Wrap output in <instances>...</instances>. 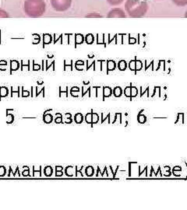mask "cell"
<instances>
[{"label":"cell","mask_w":187,"mask_h":210,"mask_svg":"<svg viewBox=\"0 0 187 210\" xmlns=\"http://www.w3.org/2000/svg\"><path fill=\"white\" fill-rule=\"evenodd\" d=\"M24 170H27V169H30V168H29V167H27V166H26V167H24Z\"/></svg>","instance_id":"ee69618b"},{"label":"cell","mask_w":187,"mask_h":210,"mask_svg":"<svg viewBox=\"0 0 187 210\" xmlns=\"http://www.w3.org/2000/svg\"><path fill=\"white\" fill-rule=\"evenodd\" d=\"M99 121V115L97 113L93 112L92 114V125L97 124Z\"/></svg>","instance_id":"44dd1931"},{"label":"cell","mask_w":187,"mask_h":210,"mask_svg":"<svg viewBox=\"0 0 187 210\" xmlns=\"http://www.w3.org/2000/svg\"><path fill=\"white\" fill-rule=\"evenodd\" d=\"M63 170V167L62 166H56L55 167V171H60Z\"/></svg>","instance_id":"74e56055"},{"label":"cell","mask_w":187,"mask_h":210,"mask_svg":"<svg viewBox=\"0 0 187 210\" xmlns=\"http://www.w3.org/2000/svg\"><path fill=\"white\" fill-rule=\"evenodd\" d=\"M30 96V92L29 91H24V90H23V91H22V97H27Z\"/></svg>","instance_id":"f1b7e54d"},{"label":"cell","mask_w":187,"mask_h":210,"mask_svg":"<svg viewBox=\"0 0 187 210\" xmlns=\"http://www.w3.org/2000/svg\"><path fill=\"white\" fill-rule=\"evenodd\" d=\"M137 120H138V121L140 124H144L146 121V116L144 115V114H139L138 116H137Z\"/></svg>","instance_id":"d6986e66"},{"label":"cell","mask_w":187,"mask_h":210,"mask_svg":"<svg viewBox=\"0 0 187 210\" xmlns=\"http://www.w3.org/2000/svg\"><path fill=\"white\" fill-rule=\"evenodd\" d=\"M41 166L39 167L38 169H36L35 167L34 166L33 167V177H35V176H38V177H41Z\"/></svg>","instance_id":"7c38bea8"},{"label":"cell","mask_w":187,"mask_h":210,"mask_svg":"<svg viewBox=\"0 0 187 210\" xmlns=\"http://www.w3.org/2000/svg\"><path fill=\"white\" fill-rule=\"evenodd\" d=\"M73 122V119L71 118H65V121H64V123L65 124H71Z\"/></svg>","instance_id":"d6a6232c"},{"label":"cell","mask_w":187,"mask_h":210,"mask_svg":"<svg viewBox=\"0 0 187 210\" xmlns=\"http://www.w3.org/2000/svg\"><path fill=\"white\" fill-rule=\"evenodd\" d=\"M51 5L55 11L65 12L70 8L72 0H51Z\"/></svg>","instance_id":"3957f363"},{"label":"cell","mask_w":187,"mask_h":210,"mask_svg":"<svg viewBox=\"0 0 187 210\" xmlns=\"http://www.w3.org/2000/svg\"><path fill=\"white\" fill-rule=\"evenodd\" d=\"M92 114H93V110H91V112H89L87 113L86 115H85V121L87 122V124H90L92 125Z\"/></svg>","instance_id":"5bb4252c"},{"label":"cell","mask_w":187,"mask_h":210,"mask_svg":"<svg viewBox=\"0 0 187 210\" xmlns=\"http://www.w3.org/2000/svg\"><path fill=\"white\" fill-rule=\"evenodd\" d=\"M6 174V168L4 166H0V177H4Z\"/></svg>","instance_id":"d4e9b609"},{"label":"cell","mask_w":187,"mask_h":210,"mask_svg":"<svg viewBox=\"0 0 187 210\" xmlns=\"http://www.w3.org/2000/svg\"><path fill=\"white\" fill-rule=\"evenodd\" d=\"M74 173L76 175V167L74 168L73 166H68L65 170V174L68 177H73L74 176Z\"/></svg>","instance_id":"5b68a950"},{"label":"cell","mask_w":187,"mask_h":210,"mask_svg":"<svg viewBox=\"0 0 187 210\" xmlns=\"http://www.w3.org/2000/svg\"><path fill=\"white\" fill-rule=\"evenodd\" d=\"M172 170H182V167L180 166H176V167H174Z\"/></svg>","instance_id":"f35d334b"},{"label":"cell","mask_w":187,"mask_h":210,"mask_svg":"<svg viewBox=\"0 0 187 210\" xmlns=\"http://www.w3.org/2000/svg\"><path fill=\"white\" fill-rule=\"evenodd\" d=\"M78 93H79L78 91H76V92H75V91H70L71 95H72L73 97H78V94H77Z\"/></svg>","instance_id":"d590c367"},{"label":"cell","mask_w":187,"mask_h":210,"mask_svg":"<svg viewBox=\"0 0 187 210\" xmlns=\"http://www.w3.org/2000/svg\"><path fill=\"white\" fill-rule=\"evenodd\" d=\"M31 1H43V0H31Z\"/></svg>","instance_id":"f6af8a7d"},{"label":"cell","mask_w":187,"mask_h":210,"mask_svg":"<svg viewBox=\"0 0 187 210\" xmlns=\"http://www.w3.org/2000/svg\"><path fill=\"white\" fill-rule=\"evenodd\" d=\"M55 115H56V118L55 119V122L56 124H61V123H63L62 114L56 113L55 114Z\"/></svg>","instance_id":"e0dca14e"},{"label":"cell","mask_w":187,"mask_h":210,"mask_svg":"<svg viewBox=\"0 0 187 210\" xmlns=\"http://www.w3.org/2000/svg\"><path fill=\"white\" fill-rule=\"evenodd\" d=\"M9 17V14L5 11L0 9V18H6Z\"/></svg>","instance_id":"484cf974"},{"label":"cell","mask_w":187,"mask_h":210,"mask_svg":"<svg viewBox=\"0 0 187 210\" xmlns=\"http://www.w3.org/2000/svg\"><path fill=\"white\" fill-rule=\"evenodd\" d=\"M141 66H142V64H141L140 62H137L136 63V69H140Z\"/></svg>","instance_id":"e575fe53"},{"label":"cell","mask_w":187,"mask_h":210,"mask_svg":"<svg viewBox=\"0 0 187 210\" xmlns=\"http://www.w3.org/2000/svg\"><path fill=\"white\" fill-rule=\"evenodd\" d=\"M43 121L46 124H50L53 121V116L51 114L46 113L43 115Z\"/></svg>","instance_id":"52a82bcc"},{"label":"cell","mask_w":187,"mask_h":210,"mask_svg":"<svg viewBox=\"0 0 187 210\" xmlns=\"http://www.w3.org/2000/svg\"><path fill=\"white\" fill-rule=\"evenodd\" d=\"M112 93H113V95H114L115 97H121V95H122V90L120 87L117 86V87H115V88L113 90Z\"/></svg>","instance_id":"4fadbf2b"},{"label":"cell","mask_w":187,"mask_h":210,"mask_svg":"<svg viewBox=\"0 0 187 210\" xmlns=\"http://www.w3.org/2000/svg\"><path fill=\"white\" fill-rule=\"evenodd\" d=\"M124 94L126 97H130V99H132L131 98V87L127 86L126 88H125Z\"/></svg>","instance_id":"603a6c76"},{"label":"cell","mask_w":187,"mask_h":210,"mask_svg":"<svg viewBox=\"0 0 187 210\" xmlns=\"http://www.w3.org/2000/svg\"><path fill=\"white\" fill-rule=\"evenodd\" d=\"M165 171H169V170H170V167H168V166H165Z\"/></svg>","instance_id":"7bdbcfd3"},{"label":"cell","mask_w":187,"mask_h":210,"mask_svg":"<svg viewBox=\"0 0 187 210\" xmlns=\"http://www.w3.org/2000/svg\"><path fill=\"white\" fill-rule=\"evenodd\" d=\"M14 121V115L13 114L6 113V123L7 124H12Z\"/></svg>","instance_id":"2e32d148"},{"label":"cell","mask_w":187,"mask_h":210,"mask_svg":"<svg viewBox=\"0 0 187 210\" xmlns=\"http://www.w3.org/2000/svg\"><path fill=\"white\" fill-rule=\"evenodd\" d=\"M125 9L129 16L139 18L146 13L148 10V4L140 0H127L125 4Z\"/></svg>","instance_id":"6da1fadb"},{"label":"cell","mask_w":187,"mask_h":210,"mask_svg":"<svg viewBox=\"0 0 187 210\" xmlns=\"http://www.w3.org/2000/svg\"><path fill=\"white\" fill-rule=\"evenodd\" d=\"M53 174V169L51 166H47L44 168V174L46 177H51Z\"/></svg>","instance_id":"30bf717a"},{"label":"cell","mask_w":187,"mask_h":210,"mask_svg":"<svg viewBox=\"0 0 187 210\" xmlns=\"http://www.w3.org/2000/svg\"><path fill=\"white\" fill-rule=\"evenodd\" d=\"M99 173H101L100 167H98V171H97V174H96V176H97V177H98V176H99Z\"/></svg>","instance_id":"b9f144b4"},{"label":"cell","mask_w":187,"mask_h":210,"mask_svg":"<svg viewBox=\"0 0 187 210\" xmlns=\"http://www.w3.org/2000/svg\"><path fill=\"white\" fill-rule=\"evenodd\" d=\"M84 116L81 113H76L74 116V121L76 124H81L83 121H84Z\"/></svg>","instance_id":"ba28073f"},{"label":"cell","mask_w":187,"mask_h":210,"mask_svg":"<svg viewBox=\"0 0 187 210\" xmlns=\"http://www.w3.org/2000/svg\"><path fill=\"white\" fill-rule=\"evenodd\" d=\"M65 115V117H66L65 118H71V117H72V115H71L70 113H66Z\"/></svg>","instance_id":"60d3db41"},{"label":"cell","mask_w":187,"mask_h":210,"mask_svg":"<svg viewBox=\"0 0 187 210\" xmlns=\"http://www.w3.org/2000/svg\"><path fill=\"white\" fill-rule=\"evenodd\" d=\"M185 16H186V17H187V11H186V15H185Z\"/></svg>","instance_id":"bcb514c9"},{"label":"cell","mask_w":187,"mask_h":210,"mask_svg":"<svg viewBox=\"0 0 187 210\" xmlns=\"http://www.w3.org/2000/svg\"><path fill=\"white\" fill-rule=\"evenodd\" d=\"M19 69V63L16 61H12L11 62V69L16 70Z\"/></svg>","instance_id":"cb8c5ba5"},{"label":"cell","mask_w":187,"mask_h":210,"mask_svg":"<svg viewBox=\"0 0 187 210\" xmlns=\"http://www.w3.org/2000/svg\"><path fill=\"white\" fill-rule=\"evenodd\" d=\"M94 40V38H93L92 35H88L87 38H86V41L87 43L88 44H91Z\"/></svg>","instance_id":"83f0119b"},{"label":"cell","mask_w":187,"mask_h":210,"mask_svg":"<svg viewBox=\"0 0 187 210\" xmlns=\"http://www.w3.org/2000/svg\"><path fill=\"white\" fill-rule=\"evenodd\" d=\"M44 41H45V43H49L51 41V37L49 38V35H47L46 37L45 38V39H44Z\"/></svg>","instance_id":"1f68e13d"},{"label":"cell","mask_w":187,"mask_h":210,"mask_svg":"<svg viewBox=\"0 0 187 210\" xmlns=\"http://www.w3.org/2000/svg\"><path fill=\"white\" fill-rule=\"evenodd\" d=\"M138 94V90L136 87L135 86H133V87H131V98H133V97H136Z\"/></svg>","instance_id":"7402d4cb"},{"label":"cell","mask_w":187,"mask_h":210,"mask_svg":"<svg viewBox=\"0 0 187 210\" xmlns=\"http://www.w3.org/2000/svg\"><path fill=\"white\" fill-rule=\"evenodd\" d=\"M62 175H63L62 170H60V171H55V176H56V177H62Z\"/></svg>","instance_id":"836d02e7"},{"label":"cell","mask_w":187,"mask_h":210,"mask_svg":"<svg viewBox=\"0 0 187 210\" xmlns=\"http://www.w3.org/2000/svg\"><path fill=\"white\" fill-rule=\"evenodd\" d=\"M178 6H185L187 5V0H171Z\"/></svg>","instance_id":"9a60e30c"},{"label":"cell","mask_w":187,"mask_h":210,"mask_svg":"<svg viewBox=\"0 0 187 210\" xmlns=\"http://www.w3.org/2000/svg\"><path fill=\"white\" fill-rule=\"evenodd\" d=\"M94 173H95V169L92 166H87L85 168V174L87 177H92L94 175Z\"/></svg>","instance_id":"9c48e42d"},{"label":"cell","mask_w":187,"mask_h":210,"mask_svg":"<svg viewBox=\"0 0 187 210\" xmlns=\"http://www.w3.org/2000/svg\"><path fill=\"white\" fill-rule=\"evenodd\" d=\"M71 91H80V89H79L78 87H73L72 89H71Z\"/></svg>","instance_id":"ab89813d"},{"label":"cell","mask_w":187,"mask_h":210,"mask_svg":"<svg viewBox=\"0 0 187 210\" xmlns=\"http://www.w3.org/2000/svg\"><path fill=\"white\" fill-rule=\"evenodd\" d=\"M112 94V90L110 87H104L103 88V99L102 100H105V97H109Z\"/></svg>","instance_id":"8992f818"},{"label":"cell","mask_w":187,"mask_h":210,"mask_svg":"<svg viewBox=\"0 0 187 210\" xmlns=\"http://www.w3.org/2000/svg\"><path fill=\"white\" fill-rule=\"evenodd\" d=\"M108 17L109 18H125L126 17V14L124 12L119 8L112 9L108 14Z\"/></svg>","instance_id":"277c9868"},{"label":"cell","mask_w":187,"mask_h":210,"mask_svg":"<svg viewBox=\"0 0 187 210\" xmlns=\"http://www.w3.org/2000/svg\"><path fill=\"white\" fill-rule=\"evenodd\" d=\"M25 13L30 17H38L42 16L46 10V4L44 1L27 0L24 4Z\"/></svg>","instance_id":"7a4b0ae2"},{"label":"cell","mask_w":187,"mask_h":210,"mask_svg":"<svg viewBox=\"0 0 187 210\" xmlns=\"http://www.w3.org/2000/svg\"><path fill=\"white\" fill-rule=\"evenodd\" d=\"M126 67V62H124V61H121L119 63V68L121 70H124Z\"/></svg>","instance_id":"4316f807"},{"label":"cell","mask_w":187,"mask_h":210,"mask_svg":"<svg viewBox=\"0 0 187 210\" xmlns=\"http://www.w3.org/2000/svg\"><path fill=\"white\" fill-rule=\"evenodd\" d=\"M9 94V90L8 89L5 87V86H3V87H0V100L3 97H5L8 96Z\"/></svg>","instance_id":"8fae6325"},{"label":"cell","mask_w":187,"mask_h":210,"mask_svg":"<svg viewBox=\"0 0 187 210\" xmlns=\"http://www.w3.org/2000/svg\"><path fill=\"white\" fill-rule=\"evenodd\" d=\"M115 68V63L113 62H109V69L111 70L114 69Z\"/></svg>","instance_id":"4dcf8cb0"},{"label":"cell","mask_w":187,"mask_h":210,"mask_svg":"<svg viewBox=\"0 0 187 210\" xmlns=\"http://www.w3.org/2000/svg\"><path fill=\"white\" fill-rule=\"evenodd\" d=\"M29 174H30V169L24 170L23 172H22V175H23L24 177H27V176H29Z\"/></svg>","instance_id":"f546056e"},{"label":"cell","mask_w":187,"mask_h":210,"mask_svg":"<svg viewBox=\"0 0 187 210\" xmlns=\"http://www.w3.org/2000/svg\"><path fill=\"white\" fill-rule=\"evenodd\" d=\"M123 1H124V0H107V2H108L110 5H113V6L119 5V4H121Z\"/></svg>","instance_id":"ac0fdd59"},{"label":"cell","mask_w":187,"mask_h":210,"mask_svg":"<svg viewBox=\"0 0 187 210\" xmlns=\"http://www.w3.org/2000/svg\"><path fill=\"white\" fill-rule=\"evenodd\" d=\"M106 119H109V124H111V118H110V114H108L105 117V114L104 113H101V124H103L104 121H105Z\"/></svg>","instance_id":"ffe728a7"},{"label":"cell","mask_w":187,"mask_h":210,"mask_svg":"<svg viewBox=\"0 0 187 210\" xmlns=\"http://www.w3.org/2000/svg\"><path fill=\"white\" fill-rule=\"evenodd\" d=\"M135 66H136V64L134 62H131L130 64V67L131 69H135Z\"/></svg>","instance_id":"8d00e7d4"}]
</instances>
